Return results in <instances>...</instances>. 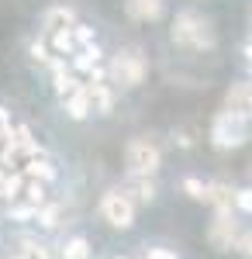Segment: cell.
<instances>
[{"instance_id": "obj_1", "label": "cell", "mask_w": 252, "mask_h": 259, "mask_svg": "<svg viewBox=\"0 0 252 259\" xmlns=\"http://www.w3.org/2000/svg\"><path fill=\"white\" fill-rule=\"evenodd\" d=\"M173 41L190 52H211L218 38H214V28L207 18H200L197 11H180L173 18Z\"/></svg>"}, {"instance_id": "obj_2", "label": "cell", "mask_w": 252, "mask_h": 259, "mask_svg": "<svg viewBox=\"0 0 252 259\" xmlns=\"http://www.w3.org/2000/svg\"><path fill=\"white\" fill-rule=\"evenodd\" d=\"M249 142V121L232 114V111H221L218 118L211 121V145L228 152V149H238Z\"/></svg>"}, {"instance_id": "obj_3", "label": "cell", "mask_w": 252, "mask_h": 259, "mask_svg": "<svg viewBox=\"0 0 252 259\" xmlns=\"http://www.w3.org/2000/svg\"><path fill=\"white\" fill-rule=\"evenodd\" d=\"M145 73H149V62L142 56V49H121L107 66V76L117 87H138L145 80Z\"/></svg>"}, {"instance_id": "obj_4", "label": "cell", "mask_w": 252, "mask_h": 259, "mask_svg": "<svg viewBox=\"0 0 252 259\" xmlns=\"http://www.w3.org/2000/svg\"><path fill=\"white\" fill-rule=\"evenodd\" d=\"M124 162H128V173H142V177H152L155 169L162 166V152L159 145L149 139H132L124 149Z\"/></svg>"}, {"instance_id": "obj_5", "label": "cell", "mask_w": 252, "mask_h": 259, "mask_svg": "<svg viewBox=\"0 0 252 259\" xmlns=\"http://www.w3.org/2000/svg\"><path fill=\"white\" fill-rule=\"evenodd\" d=\"M100 218L111 228H132L135 225V200L124 190H107L100 197Z\"/></svg>"}, {"instance_id": "obj_6", "label": "cell", "mask_w": 252, "mask_h": 259, "mask_svg": "<svg viewBox=\"0 0 252 259\" xmlns=\"http://www.w3.org/2000/svg\"><path fill=\"white\" fill-rule=\"evenodd\" d=\"M207 239H211L214 249H221V252H228L238 245V221L232 218V211H214V221L211 228H207Z\"/></svg>"}, {"instance_id": "obj_7", "label": "cell", "mask_w": 252, "mask_h": 259, "mask_svg": "<svg viewBox=\"0 0 252 259\" xmlns=\"http://www.w3.org/2000/svg\"><path fill=\"white\" fill-rule=\"evenodd\" d=\"M225 111H232L238 118H252V80L245 83H232V90L225 94Z\"/></svg>"}, {"instance_id": "obj_8", "label": "cell", "mask_w": 252, "mask_h": 259, "mask_svg": "<svg viewBox=\"0 0 252 259\" xmlns=\"http://www.w3.org/2000/svg\"><path fill=\"white\" fill-rule=\"evenodd\" d=\"M69 59H73V69H76V73H90V80H104V66H100V49H97V41H94V45H83V49H76Z\"/></svg>"}, {"instance_id": "obj_9", "label": "cell", "mask_w": 252, "mask_h": 259, "mask_svg": "<svg viewBox=\"0 0 252 259\" xmlns=\"http://www.w3.org/2000/svg\"><path fill=\"white\" fill-rule=\"evenodd\" d=\"M121 190L135 200V204H149V200L155 197V180L152 177H142V173H128V180H124Z\"/></svg>"}, {"instance_id": "obj_10", "label": "cell", "mask_w": 252, "mask_h": 259, "mask_svg": "<svg viewBox=\"0 0 252 259\" xmlns=\"http://www.w3.org/2000/svg\"><path fill=\"white\" fill-rule=\"evenodd\" d=\"M62 104H66V114L69 118H76V121H83L90 111H94V100H90V90H87V83L79 87V90H73L69 97H62Z\"/></svg>"}, {"instance_id": "obj_11", "label": "cell", "mask_w": 252, "mask_h": 259, "mask_svg": "<svg viewBox=\"0 0 252 259\" xmlns=\"http://www.w3.org/2000/svg\"><path fill=\"white\" fill-rule=\"evenodd\" d=\"M204 200L214 204V211H232L235 207V190L228 183H204Z\"/></svg>"}, {"instance_id": "obj_12", "label": "cell", "mask_w": 252, "mask_h": 259, "mask_svg": "<svg viewBox=\"0 0 252 259\" xmlns=\"http://www.w3.org/2000/svg\"><path fill=\"white\" fill-rule=\"evenodd\" d=\"M128 18L135 21H159L162 18V0H124Z\"/></svg>"}, {"instance_id": "obj_13", "label": "cell", "mask_w": 252, "mask_h": 259, "mask_svg": "<svg viewBox=\"0 0 252 259\" xmlns=\"http://www.w3.org/2000/svg\"><path fill=\"white\" fill-rule=\"evenodd\" d=\"M24 177L41 180V183H52V180H56V166H52V159H49L45 152H38V156H31V159L24 162Z\"/></svg>"}, {"instance_id": "obj_14", "label": "cell", "mask_w": 252, "mask_h": 259, "mask_svg": "<svg viewBox=\"0 0 252 259\" xmlns=\"http://www.w3.org/2000/svg\"><path fill=\"white\" fill-rule=\"evenodd\" d=\"M69 24H76V11L73 7H49L45 11V18H41V28L52 35L59 28H69Z\"/></svg>"}, {"instance_id": "obj_15", "label": "cell", "mask_w": 252, "mask_h": 259, "mask_svg": "<svg viewBox=\"0 0 252 259\" xmlns=\"http://www.w3.org/2000/svg\"><path fill=\"white\" fill-rule=\"evenodd\" d=\"M87 90H90V100H94V111L107 114V111L114 107V94H111V83H104V80H90V83H87Z\"/></svg>"}, {"instance_id": "obj_16", "label": "cell", "mask_w": 252, "mask_h": 259, "mask_svg": "<svg viewBox=\"0 0 252 259\" xmlns=\"http://www.w3.org/2000/svg\"><path fill=\"white\" fill-rule=\"evenodd\" d=\"M49 49L56 52V56H73L79 45H76V35H73V24L69 28H59V31H52L49 35Z\"/></svg>"}, {"instance_id": "obj_17", "label": "cell", "mask_w": 252, "mask_h": 259, "mask_svg": "<svg viewBox=\"0 0 252 259\" xmlns=\"http://www.w3.org/2000/svg\"><path fill=\"white\" fill-rule=\"evenodd\" d=\"M49 183H41V180H31L24 177V187H21V200L24 204H35V207H41V204H49Z\"/></svg>"}, {"instance_id": "obj_18", "label": "cell", "mask_w": 252, "mask_h": 259, "mask_svg": "<svg viewBox=\"0 0 252 259\" xmlns=\"http://www.w3.org/2000/svg\"><path fill=\"white\" fill-rule=\"evenodd\" d=\"M90 256H94V249L83 235H73V239L62 242V259H90Z\"/></svg>"}, {"instance_id": "obj_19", "label": "cell", "mask_w": 252, "mask_h": 259, "mask_svg": "<svg viewBox=\"0 0 252 259\" xmlns=\"http://www.w3.org/2000/svg\"><path fill=\"white\" fill-rule=\"evenodd\" d=\"M11 259H49V252L41 249L38 242H31V239H21L18 242V249H14V256Z\"/></svg>"}, {"instance_id": "obj_20", "label": "cell", "mask_w": 252, "mask_h": 259, "mask_svg": "<svg viewBox=\"0 0 252 259\" xmlns=\"http://www.w3.org/2000/svg\"><path fill=\"white\" fill-rule=\"evenodd\" d=\"M35 214H38V207H35V204H24V200L7 204V218H14V221H28V218H35Z\"/></svg>"}, {"instance_id": "obj_21", "label": "cell", "mask_w": 252, "mask_h": 259, "mask_svg": "<svg viewBox=\"0 0 252 259\" xmlns=\"http://www.w3.org/2000/svg\"><path fill=\"white\" fill-rule=\"evenodd\" d=\"M59 214H62V211H59L56 204H41L35 218H38V225H41V228H56V225H59Z\"/></svg>"}, {"instance_id": "obj_22", "label": "cell", "mask_w": 252, "mask_h": 259, "mask_svg": "<svg viewBox=\"0 0 252 259\" xmlns=\"http://www.w3.org/2000/svg\"><path fill=\"white\" fill-rule=\"evenodd\" d=\"M52 56H56V52L49 49V41H31V59L38 62V66H49Z\"/></svg>"}, {"instance_id": "obj_23", "label": "cell", "mask_w": 252, "mask_h": 259, "mask_svg": "<svg viewBox=\"0 0 252 259\" xmlns=\"http://www.w3.org/2000/svg\"><path fill=\"white\" fill-rule=\"evenodd\" d=\"M180 187H183V194H187V197H194V200H204V180H197V177H187L183 183H180Z\"/></svg>"}, {"instance_id": "obj_24", "label": "cell", "mask_w": 252, "mask_h": 259, "mask_svg": "<svg viewBox=\"0 0 252 259\" xmlns=\"http://www.w3.org/2000/svg\"><path fill=\"white\" fill-rule=\"evenodd\" d=\"M235 211H242V214H252V187H242V190H235Z\"/></svg>"}, {"instance_id": "obj_25", "label": "cell", "mask_w": 252, "mask_h": 259, "mask_svg": "<svg viewBox=\"0 0 252 259\" xmlns=\"http://www.w3.org/2000/svg\"><path fill=\"white\" fill-rule=\"evenodd\" d=\"M73 35H76V45L79 49H83V45H94V31H90V28H87V24H73Z\"/></svg>"}, {"instance_id": "obj_26", "label": "cell", "mask_w": 252, "mask_h": 259, "mask_svg": "<svg viewBox=\"0 0 252 259\" xmlns=\"http://www.w3.org/2000/svg\"><path fill=\"white\" fill-rule=\"evenodd\" d=\"M238 252L245 259H252V232H245V235H238V245H235Z\"/></svg>"}, {"instance_id": "obj_27", "label": "cell", "mask_w": 252, "mask_h": 259, "mask_svg": "<svg viewBox=\"0 0 252 259\" xmlns=\"http://www.w3.org/2000/svg\"><path fill=\"white\" fill-rule=\"evenodd\" d=\"M145 259H176V252H170V249H149Z\"/></svg>"}]
</instances>
